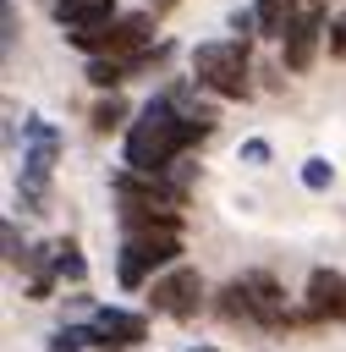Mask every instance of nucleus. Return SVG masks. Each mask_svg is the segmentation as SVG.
I'll list each match as a JSON object with an SVG mask.
<instances>
[{"instance_id":"f257e3e1","label":"nucleus","mask_w":346,"mask_h":352,"mask_svg":"<svg viewBox=\"0 0 346 352\" xmlns=\"http://www.w3.org/2000/svg\"><path fill=\"white\" fill-rule=\"evenodd\" d=\"M198 138H209L170 94H154L143 110H137V121L126 126V165L132 170H165L187 143H198Z\"/></svg>"},{"instance_id":"f03ea898","label":"nucleus","mask_w":346,"mask_h":352,"mask_svg":"<svg viewBox=\"0 0 346 352\" xmlns=\"http://www.w3.org/2000/svg\"><path fill=\"white\" fill-rule=\"evenodd\" d=\"M192 77L220 94V99H242L247 94V38H209L192 50Z\"/></svg>"},{"instance_id":"7ed1b4c3","label":"nucleus","mask_w":346,"mask_h":352,"mask_svg":"<svg viewBox=\"0 0 346 352\" xmlns=\"http://www.w3.org/2000/svg\"><path fill=\"white\" fill-rule=\"evenodd\" d=\"M181 258V231H126V242H121V264H115V275H121V286H148L159 270H170Z\"/></svg>"},{"instance_id":"20e7f679","label":"nucleus","mask_w":346,"mask_h":352,"mask_svg":"<svg viewBox=\"0 0 346 352\" xmlns=\"http://www.w3.org/2000/svg\"><path fill=\"white\" fill-rule=\"evenodd\" d=\"M55 154H60V132L38 116L22 121V182H16V198L22 209H38L44 204V187H49V170H55Z\"/></svg>"},{"instance_id":"39448f33","label":"nucleus","mask_w":346,"mask_h":352,"mask_svg":"<svg viewBox=\"0 0 346 352\" xmlns=\"http://www.w3.org/2000/svg\"><path fill=\"white\" fill-rule=\"evenodd\" d=\"M82 55H137V50H148L154 44V16L148 11H132V16H115V22H104V28H77V33H66Z\"/></svg>"},{"instance_id":"423d86ee","label":"nucleus","mask_w":346,"mask_h":352,"mask_svg":"<svg viewBox=\"0 0 346 352\" xmlns=\"http://www.w3.org/2000/svg\"><path fill=\"white\" fill-rule=\"evenodd\" d=\"M198 297H203V280H198V270H187V264H170V270H159L154 275V314H170V319H192L198 314Z\"/></svg>"},{"instance_id":"0eeeda50","label":"nucleus","mask_w":346,"mask_h":352,"mask_svg":"<svg viewBox=\"0 0 346 352\" xmlns=\"http://www.w3.org/2000/svg\"><path fill=\"white\" fill-rule=\"evenodd\" d=\"M77 336L93 341V346H104V352H121V346H132V341L148 336V319H143V314H126V308H99L93 324L77 330Z\"/></svg>"},{"instance_id":"6e6552de","label":"nucleus","mask_w":346,"mask_h":352,"mask_svg":"<svg viewBox=\"0 0 346 352\" xmlns=\"http://www.w3.org/2000/svg\"><path fill=\"white\" fill-rule=\"evenodd\" d=\"M280 38H286V66H291V72H308V66H313V50H319V38H324V16H319V11H297Z\"/></svg>"},{"instance_id":"1a4fd4ad","label":"nucleus","mask_w":346,"mask_h":352,"mask_svg":"<svg viewBox=\"0 0 346 352\" xmlns=\"http://www.w3.org/2000/svg\"><path fill=\"white\" fill-rule=\"evenodd\" d=\"M308 319H346V275L335 270L308 275Z\"/></svg>"},{"instance_id":"9d476101","label":"nucleus","mask_w":346,"mask_h":352,"mask_svg":"<svg viewBox=\"0 0 346 352\" xmlns=\"http://www.w3.org/2000/svg\"><path fill=\"white\" fill-rule=\"evenodd\" d=\"M242 286H247V297H253V319L258 324H286L291 314H286V297H280V286L269 280V275H242Z\"/></svg>"},{"instance_id":"9b49d317","label":"nucleus","mask_w":346,"mask_h":352,"mask_svg":"<svg viewBox=\"0 0 346 352\" xmlns=\"http://www.w3.org/2000/svg\"><path fill=\"white\" fill-rule=\"evenodd\" d=\"M55 22H60L66 33H77V28H104V22H115V6H110V0H55Z\"/></svg>"},{"instance_id":"f8f14e48","label":"nucleus","mask_w":346,"mask_h":352,"mask_svg":"<svg viewBox=\"0 0 346 352\" xmlns=\"http://www.w3.org/2000/svg\"><path fill=\"white\" fill-rule=\"evenodd\" d=\"M253 11H258V33H269V38H275V33H286V28H291V16H297V6H291V0H258Z\"/></svg>"},{"instance_id":"ddd939ff","label":"nucleus","mask_w":346,"mask_h":352,"mask_svg":"<svg viewBox=\"0 0 346 352\" xmlns=\"http://www.w3.org/2000/svg\"><path fill=\"white\" fill-rule=\"evenodd\" d=\"M49 264H55L60 280H82V275H88V264H82V253H77L71 242H55V258H49Z\"/></svg>"},{"instance_id":"4468645a","label":"nucleus","mask_w":346,"mask_h":352,"mask_svg":"<svg viewBox=\"0 0 346 352\" xmlns=\"http://www.w3.org/2000/svg\"><path fill=\"white\" fill-rule=\"evenodd\" d=\"M121 121H126V104H121V99L110 94V99H104V104L93 110V126H99V132H110V126H121Z\"/></svg>"},{"instance_id":"2eb2a0df","label":"nucleus","mask_w":346,"mask_h":352,"mask_svg":"<svg viewBox=\"0 0 346 352\" xmlns=\"http://www.w3.org/2000/svg\"><path fill=\"white\" fill-rule=\"evenodd\" d=\"M302 182H308L313 192H324V187L335 182V165H330V160H308V165H302Z\"/></svg>"},{"instance_id":"dca6fc26","label":"nucleus","mask_w":346,"mask_h":352,"mask_svg":"<svg viewBox=\"0 0 346 352\" xmlns=\"http://www.w3.org/2000/svg\"><path fill=\"white\" fill-rule=\"evenodd\" d=\"M242 160H247V165H264V160H269V143H264V138H247V143H242Z\"/></svg>"},{"instance_id":"f3484780","label":"nucleus","mask_w":346,"mask_h":352,"mask_svg":"<svg viewBox=\"0 0 346 352\" xmlns=\"http://www.w3.org/2000/svg\"><path fill=\"white\" fill-rule=\"evenodd\" d=\"M77 341H82L77 330H55V336H49V352H77Z\"/></svg>"},{"instance_id":"a211bd4d","label":"nucleus","mask_w":346,"mask_h":352,"mask_svg":"<svg viewBox=\"0 0 346 352\" xmlns=\"http://www.w3.org/2000/svg\"><path fill=\"white\" fill-rule=\"evenodd\" d=\"M330 55H341V60H346V16L330 28Z\"/></svg>"},{"instance_id":"6ab92c4d","label":"nucleus","mask_w":346,"mask_h":352,"mask_svg":"<svg viewBox=\"0 0 346 352\" xmlns=\"http://www.w3.org/2000/svg\"><path fill=\"white\" fill-rule=\"evenodd\" d=\"M0 11H5V50H11V44H16V6H11V0H5V6H0Z\"/></svg>"},{"instance_id":"aec40b11","label":"nucleus","mask_w":346,"mask_h":352,"mask_svg":"<svg viewBox=\"0 0 346 352\" xmlns=\"http://www.w3.org/2000/svg\"><path fill=\"white\" fill-rule=\"evenodd\" d=\"M192 352H220V346H192Z\"/></svg>"},{"instance_id":"412c9836","label":"nucleus","mask_w":346,"mask_h":352,"mask_svg":"<svg viewBox=\"0 0 346 352\" xmlns=\"http://www.w3.org/2000/svg\"><path fill=\"white\" fill-rule=\"evenodd\" d=\"M159 6H170V0H159Z\"/></svg>"}]
</instances>
